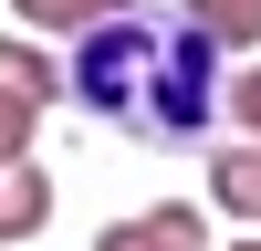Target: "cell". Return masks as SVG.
Instances as JSON below:
<instances>
[{
  "label": "cell",
  "mask_w": 261,
  "mask_h": 251,
  "mask_svg": "<svg viewBox=\"0 0 261 251\" xmlns=\"http://www.w3.org/2000/svg\"><path fill=\"white\" fill-rule=\"evenodd\" d=\"M230 251H261V230H241V241H230Z\"/></svg>",
  "instance_id": "30bf717a"
},
{
  "label": "cell",
  "mask_w": 261,
  "mask_h": 251,
  "mask_svg": "<svg viewBox=\"0 0 261 251\" xmlns=\"http://www.w3.org/2000/svg\"><path fill=\"white\" fill-rule=\"evenodd\" d=\"M157 21H105V32H84L73 42V63H63V94L84 105V115H105V126H146V84H157Z\"/></svg>",
  "instance_id": "6da1fadb"
},
{
  "label": "cell",
  "mask_w": 261,
  "mask_h": 251,
  "mask_svg": "<svg viewBox=\"0 0 261 251\" xmlns=\"http://www.w3.org/2000/svg\"><path fill=\"white\" fill-rule=\"evenodd\" d=\"M209 115H220V42H199L178 21V32L157 42V84H146V126L136 136L188 146V136H209Z\"/></svg>",
  "instance_id": "7a4b0ae2"
},
{
  "label": "cell",
  "mask_w": 261,
  "mask_h": 251,
  "mask_svg": "<svg viewBox=\"0 0 261 251\" xmlns=\"http://www.w3.org/2000/svg\"><path fill=\"white\" fill-rule=\"evenodd\" d=\"M188 32L199 42H220V53H241V42H261V0H188Z\"/></svg>",
  "instance_id": "ba28073f"
},
{
  "label": "cell",
  "mask_w": 261,
  "mask_h": 251,
  "mask_svg": "<svg viewBox=\"0 0 261 251\" xmlns=\"http://www.w3.org/2000/svg\"><path fill=\"white\" fill-rule=\"evenodd\" d=\"M94 251H209V220L188 199H157V209H136V220L94 230Z\"/></svg>",
  "instance_id": "3957f363"
},
{
  "label": "cell",
  "mask_w": 261,
  "mask_h": 251,
  "mask_svg": "<svg viewBox=\"0 0 261 251\" xmlns=\"http://www.w3.org/2000/svg\"><path fill=\"white\" fill-rule=\"evenodd\" d=\"M105 21H125V0H11V32H105Z\"/></svg>",
  "instance_id": "52a82bcc"
},
{
  "label": "cell",
  "mask_w": 261,
  "mask_h": 251,
  "mask_svg": "<svg viewBox=\"0 0 261 251\" xmlns=\"http://www.w3.org/2000/svg\"><path fill=\"white\" fill-rule=\"evenodd\" d=\"M42 230H53V167H11V178H0V241H42Z\"/></svg>",
  "instance_id": "8992f818"
},
{
  "label": "cell",
  "mask_w": 261,
  "mask_h": 251,
  "mask_svg": "<svg viewBox=\"0 0 261 251\" xmlns=\"http://www.w3.org/2000/svg\"><path fill=\"white\" fill-rule=\"evenodd\" d=\"M53 94H63V63L42 53V42H21V32H11V42H0V105H21V115H42Z\"/></svg>",
  "instance_id": "277c9868"
},
{
  "label": "cell",
  "mask_w": 261,
  "mask_h": 251,
  "mask_svg": "<svg viewBox=\"0 0 261 251\" xmlns=\"http://www.w3.org/2000/svg\"><path fill=\"white\" fill-rule=\"evenodd\" d=\"M209 209H230L241 230H261V146H251V136L209 157Z\"/></svg>",
  "instance_id": "5b68a950"
},
{
  "label": "cell",
  "mask_w": 261,
  "mask_h": 251,
  "mask_svg": "<svg viewBox=\"0 0 261 251\" xmlns=\"http://www.w3.org/2000/svg\"><path fill=\"white\" fill-rule=\"evenodd\" d=\"M220 115H230V126H251V146H261V63H241V73L220 84Z\"/></svg>",
  "instance_id": "9c48e42d"
}]
</instances>
